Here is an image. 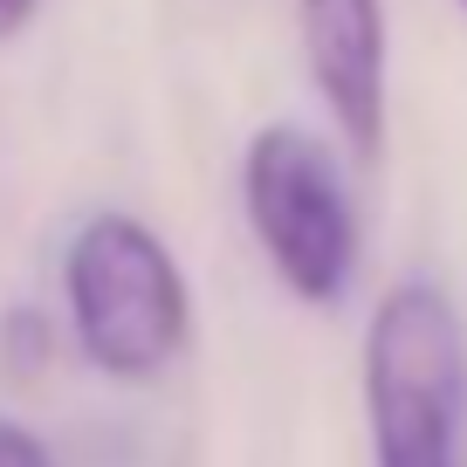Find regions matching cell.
Instances as JSON below:
<instances>
[{
    "label": "cell",
    "instance_id": "1",
    "mask_svg": "<svg viewBox=\"0 0 467 467\" xmlns=\"http://www.w3.org/2000/svg\"><path fill=\"white\" fill-rule=\"evenodd\" d=\"M467 330L447 289L392 282L365 323V433L371 467H461Z\"/></svg>",
    "mask_w": 467,
    "mask_h": 467
},
{
    "label": "cell",
    "instance_id": "2",
    "mask_svg": "<svg viewBox=\"0 0 467 467\" xmlns=\"http://www.w3.org/2000/svg\"><path fill=\"white\" fill-rule=\"evenodd\" d=\"M76 350L117 385H145L192 337V289L138 213H89L62 254Z\"/></svg>",
    "mask_w": 467,
    "mask_h": 467
},
{
    "label": "cell",
    "instance_id": "3",
    "mask_svg": "<svg viewBox=\"0 0 467 467\" xmlns=\"http://www.w3.org/2000/svg\"><path fill=\"white\" fill-rule=\"evenodd\" d=\"M241 206L275 282L309 309H337L358 275V200L337 151L303 124H262L241 151Z\"/></svg>",
    "mask_w": 467,
    "mask_h": 467
},
{
    "label": "cell",
    "instance_id": "4",
    "mask_svg": "<svg viewBox=\"0 0 467 467\" xmlns=\"http://www.w3.org/2000/svg\"><path fill=\"white\" fill-rule=\"evenodd\" d=\"M296 35L337 145L371 172L385 159V0H296Z\"/></svg>",
    "mask_w": 467,
    "mask_h": 467
},
{
    "label": "cell",
    "instance_id": "5",
    "mask_svg": "<svg viewBox=\"0 0 467 467\" xmlns=\"http://www.w3.org/2000/svg\"><path fill=\"white\" fill-rule=\"evenodd\" d=\"M42 358H48V330H42V317H35V309L7 317V365H15V371H35Z\"/></svg>",
    "mask_w": 467,
    "mask_h": 467
},
{
    "label": "cell",
    "instance_id": "6",
    "mask_svg": "<svg viewBox=\"0 0 467 467\" xmlns=\"http://www.w3.org/2000/svg\"><path fill=\"white\" fill-rule=\"evenodd\" d=\"M0 467H56V453H48L21 420H7V412H0Z\"/></svg>",
    "mask_w": 467,
    "mask_h": 467
},
{
    "label": "cell",
    "instance_id": "7",
    "mask_svg": "<svg viewBox=\"0 0 467 467\" xmlns=\"http://www.w3.org/2000/svg\"><path fill=\"white\" fill-rule=\"evenodd\" d=\"M42 15V0H0V42H15V35H28V21Z\"/></svg>",
    "mask_w": 467,
    "mask_h": 467
},
{
    "label": "cell",
    "instance_id": "8",
    "mask_svg": "<svg viewBox=\"0 0 467 467\" xmlns=\"http://www.w3.org/2000/svg\"><path fill=\"white\" fill-rule=\"evenodd\" d=\"M461 7H467V0H461Z\"/></svg>",
    "mask_w": 467,
    "mask_h": 467
}]
</instances>
